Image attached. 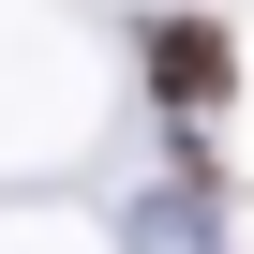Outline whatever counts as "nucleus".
Listing matches in <instances>:
<instances>
[{
    "label": "nucleus",
    "mask_w": 254,
    "mask_h": 254,
    "mask_svg": "<svg viewBox=\"0 0 254 254\" xmlns=\"http://www.w3.org/2000/svg\"><path fill=\"white\" fill-rule=\"evenodd\" d=\"M135 75H150L165 120H224V90H239V30H224V15H150V30H135Z\"/></svg>",
    "instance_id": "1"
}]
</instances>
